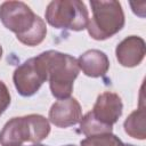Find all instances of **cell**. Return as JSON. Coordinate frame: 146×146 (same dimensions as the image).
I'll return each instance as SVG.
<instances>
[{"label": "cell", "instance_id": "6da1fadb", "mask_svg": "<svg viewBox=\"0 0 146 146\" xmlns=\"http://www.w3.org/2000/svg\"><path fill=\"white\" fill-rule=\"evenodd\" d=\"M0 21L7 30L16 34L19 42L29 47L40 44L47 35L44 21L22 1L2 2Z\"/></svg>", "mask_w": 146, "mask_h": 146}, {"label": "cell", "instance_id": "7a4b0ae2", "mask_svg": "<svg viewBox=\"0 0 146 146\" xmlns=\"http://www.w3.org/2000/svg\"><path fill=\"white\" fill-rule=\"evenodd\" d=\"M41 54L46 62L51 95L58 100L70 98L80 72L76 58L57 50H47Z\"/></svg>", "mask_w": 146, "mask_h": 146}, {"label": "cell", "instance_id": "3957f363", "mask_svg": "<svg viewBox=\"0 0 146 146\" xmlns=\"http://www.w3.org/2000/svg\"><path fill=\"white\" fill-rule=\"evenodd\" d=\"M122 112L121 97L115 92L105 91L97 97L92 110L82 116L80 130L86 137L112 132L113 124L121 117Z\"/></svg>", "mask_w": 146, "mask_h": 146}, {"label": "cell", "instance_id": "277c9868", "mask_svg": "<svg viewBox=\"0 0 146 146\" xmlns=\"http://www.w3.org/2000/svg\"><path fill=\"white\" fill-rule=\"evenodd\" d=\"M50 133L49 120L40 114L16 116L6 122L0 131L1 146H23L24 143L40 144Z\"/></svg>", "mask_w": 146, "mask_h": 146}, {"label": "cell", "instance_id": "5b68a950", "mask_svg": "<svg viewBox=\"0 0 146 146\" xmlns=\"http://www.w3.org/2000/svg\"><path fill=\"white\" fill-rule=\"evenodd\" d=\"M92 16L89 18L87 31L88 34L97 41H103L119 33L125 23L124 13L119 1L91 0Z\"/></svg>", "mask_w": 146, "mask_h": 146}, {"label": "cell", "instance_id": "8992f818", "mask_svg": "<svg viewBox=\"0 0 146 146\" xmlns=\"http://www.w3.org/2000/svg\"><path fill=\"white\" fill-rule=\"evenodd\" d=\"M46 21L59 30L83 31L89 22V13L84 2L79 0H54L48 3Z\"/></svg>", "mask_w": 146, "mask_h": 146}, {"label": "cell", "instance_id": "52a82bcc", "mask_svg": "<svg viewBox=\"0 0 146 146\" xmlns=\"http://www.w3.org/2000/svg\"><path fill=\"white\" fill-rule=\"evenodd\" d=\"M47 80V66L42 54L26 59L17 66L13 73L14 86L17 92L23 97L35 95Z\"/></svg>", "mask_w": 146, "mask_h": 146}, {"label": "cell", "instance_id": "ba28073f", "mask_svg": "<svg viewBox=\"0 0 146 146\" xmlns=\"http://www.w3.org/2000/svg\"><path fill=\"white\" fill-rule=\"evenodd\" d=\"M48 119L58 128H68L75 125L82 119L81 105L74 97L59 99L51 105Z\"/></svg>", "mask_w": 146, "mask_h": 146}, {"label": "cell", "instance_id": "9c48e42d", "mask_svg": "<svg viewBox=\"0 0 146 146\" xmlns=\"http://www.w3.org/2000/svg\"><path fill=\"white\" fill-rule=\"evenodd\" d=\"M146 54V46L143 38L130 35L124 38L115 48V56L120 65L124 67L138 66Z\"/></svg>", "mask_w": 146, "mask_h": 146}, {"label": "cell", "instance_id": "30bf717a", "mask_svg": "<svg viewBox=\"0 0 146 146\" xmlns=\"http://www.w3.org/2000/svg\"><path fill=\"white\" fill-rule=\"evenodd\" d=\"M76 62L83 74L90 78L104 76L110 68V59L107 55L98 49L84 51L79 56Z\"/></svg>", "mask_w": 146, "mask_h": 146}, {"label": "cell", "instance_id": "8fae6325", "mask_svg": "<svg viewBox=\"0 0 146 146\" xmlns=\"http://www.w3.org/2000/svg\"><path fill=\"white\" fill-rule=\"evenodd\" d=\"M123 128L127 135L132 138L144 140L146 138V112L143 102L140 98V105L137 110L131 112L123 123Z\"/></svg>", "mask_w": 146, "mask_h": 146}, {"label": "cell", "instance_id": "7c38bea8", "mask_svg": "<svg viewBox=\"0 0 146 146\" xmlns=\"http://www.w3.org/2000/svg\"><path fill=\"white\" fill-rule=\"evenodd\" d=\"M80 146H124L123 141L112 132L94 135L81 140Z\"/></svg>", "mask_w": 146, "mask_h": 146}, {"label": "cell", "instance_id": "4fadbf2b", "mask_svg": "<svg viewBox=\"0 0 146 146\" xmlns=\"http://www.w3.org/2000/svg\"><path fill=\"white\" fill-rule=\"evenodd\" d=\"M10 102H11L10 92L7 86L5 84V82L0 80V116L8 108V106L10 105Z\"/></svg>", "mask_w": 146, "mask_h": 146}, {"label": "cell", "instance_id": "5bb4252c", "mask_svg": "<svg viewBox=\"0 0 146 146\" xmlns=\"http://www.w3.org/2000/svg\"><path fill=\"white\" fill-rule=\"evenodd\" d=\"M1 57H2V47L0 44V59H1Z\"/></svg>", "mask_w": 146, "mask_h": 146}, {"label": "cell", "instance_id": "9a60e30c", "mask_svg": "<svg viewBox=\"0 0 146 146\" xmlns=\"http://www.w3.org/2000/svg\"><path fill=\"white\" fill-rule=\"evenodd\" d=\"M30 146H46V145H41V144H33V145H30Z\"/></svg>", "mask_w": 146, "mask_h": 146}, {"label": "cell", "instance_id": "2e32d148", "mask_svg": "<svg viewBox=\"0 0 146 146\" xmlns=\"http://www.w3.org/2000/svg\"><path fill=\"white\" fill-rule=\"evenodd\" d=\"M63 146H78V145H74V144H67V145H63Z\"/></svg>", "mask_w": 146, "mask_h": 146}, {"label": "cell", "instance_id": "e0dca14e", "mask_svg": "<svg viewBox=\"0 0 146 146\" xmlns=\"http://www.w3.org/2000/svg\"><path fill=\"white\" fill-rule=\"evenodd\" d=\"M124 146H135V145H132V144H124Z\"/></svg>", "mask_w": 146, "mask_h": 146}]
</instances>
